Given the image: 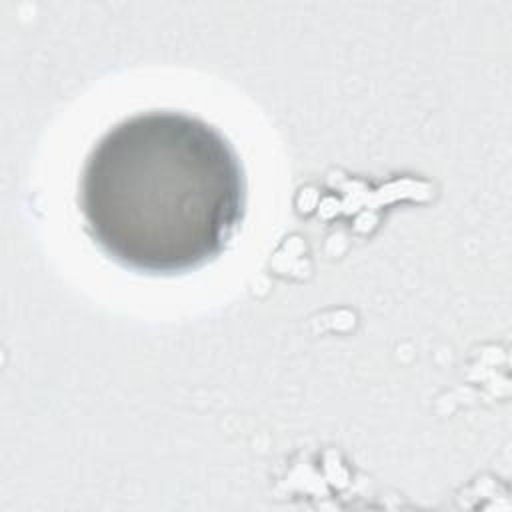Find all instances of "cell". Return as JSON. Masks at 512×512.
Here are the masks:
<instances>
[{
    "label": "cell",
    "mask_w": 512,
    "mask_h": 512,
    "mask_svg": "<svg viewBox=\"0 0 512 512\" xmlns=\"http://www.w3.org/2000/svg\"><path fill=\"white\" fill-rule=\"evenodd\" d=\"M246 184L228 140L200 118L152 110L110 128L80 188L86 228L122 266L174 274L216 258L244 216Z\"/></svg>",
    "instance_id": "1"
}]
</instances>
